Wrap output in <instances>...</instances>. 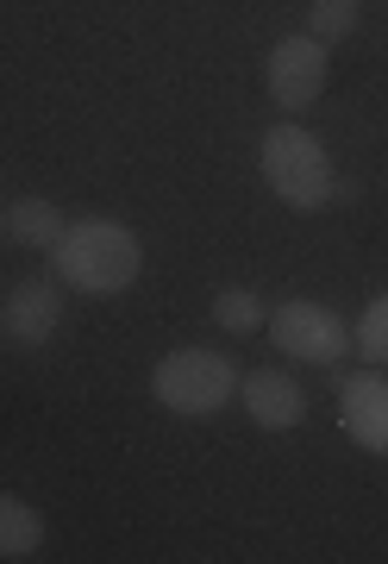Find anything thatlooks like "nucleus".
Segmentation results:
<instances>
[{"mask_svg":"<svg viewBox=\"0 0 388 564\" xmlns=\"http://www.w3.org/2000/svg\"><path fill=\"white\" fill-rule=\"evenodd\" d=\"M51 263H57V276L69 282V289H82V295H125L144 270V245H138V232L120 226V220H76V226H63Z\"/></svg>","mask_w":388,"mask_h":564,"instance_id":"nucleus-1","label":"nucleus"},{"mask_svg":"<svg viewBox=\"0 0 388 564\" xmlns=\"http://www.w3.org/2000/svg\"><path fill=\"white\" fill-rule=\"evenodd\" d=\"M232 395H239V370L207 345H176L151 364V402L169 408L176 421H213Z\"/></svg>","mask_w":388,"mask_h":564,"instance_id":"nucleus-2","label":"nucleus"},{"mask_svg":"<svg viewBox=\"0 0 388 564\" xmlns=\"http://www.w3.org/2000/svg\"><path fill=\"white\" fill-rule=\"evenodd\" d=\"M257 163H264V182L276 188V202H288L295 214H320V207L339 195V176H332L326 144L313 139L307 126H295V120L269 126L264 144H257Z\"/></svg>","mask_w":388,"mask_h":564,"instance_id":"nucleus-3","label":"nucleus"},{"mask_svg":"<svg viewBox=\"0 0 388 564\" xmlns=\"http://www.w3.org/2000/svg\"><path fill=\"white\" fill-rule=\"evenodd\" d=\"M269 339H276V351H288V358H301V364H339L345 345H351V326L339 321L332 307L288 295V302L269 314Z\"/></svg>","mask_w":388,"mask_h":564,"instance_id":"nucleus-4","label":"nucleus"},{"mask_svg":"<svg viewBox=\"0 0 388 564\" xmlns=\"http://www.w3.org/2000/svg\"><path fill=\"white\" fill-rule=\"evenodd\" d=\"M326 44L320 39H295V32H288V39H276L269 44V69H264V82H269V101L282 107L288 120H295V113H307V107L320 101V95H326Z\"/></svg>","mask_w":388,"mask_h":564,"instance_id":"nucleus-5","label":"nucleus"},{"mask_svg":"<svg viewBox=\"0 0 388 564\" xmlns=\"http://www.w3.org/2000/svg\"><path fill=\"white\" fill-rule=\"evenodd\" d=\"M339 426L351 445H364L369 458H388V377L369 364L339 383Z\"/></svg>","mask_w":388,"mask_h":564,"instance_id":"nucleus-6","label":"nucleus"},{"mask_svg":"<svg viewBox=\"0 0 388 564\" xmlns=\"http://www.w3.org/2000/svg\"><path fill=\"white\" fill-rule=\"evenodd\" d=\"M63 326V295H57V282H44V276H25L7 289V302H0V339L7 345H20V351H38L51 333Z\"/></svg>","mask_w":388,"mask_h":564,"instance_id":"nucleus-7","label":"nucleus"},{"mask_svg":"<svg viewBox=\"0 0 388 564\" xmlns=\"http://www.w3.org/2000/svg\"><path fill=\"white\" fill-rule=\"evenodd\" d=\"M239 395H245V414L264 433H288V426L307 421V395L288 370H251L245 383H239Z\"/></svg>","mask_w":388,"mask_h":564,"instance_id":"nucleus-8","label":"nucleus"},{"mask_svg":"<svg viewBox=\"0 0 388 564\" xmlns=\"http://www.w3.org/2000/svg\"><path fill=\"white\" fill-rule=\"evenodd\" d=\"M63 207L57 202H44V195H20V202L7 207V232L20 245H32V251H57V239H63Z\"/></svg>","mask_w":388,"mask_h":564,"instance_id":"nucleus-9","label":"nucleus"},{"mask_svg":"<svg viewBox=\"0 0 388 564\" xmlns=\"http://www.w3.org/2000/svg\"><path fill=\"white\" fill-rule=\"evenodd\" d=\"M38 545H44V514L0 489V558H13V564L38 558Z\"/></svg>","mask_w":388,"mask_h":564,"instance_id":"nucleus-10","label":"nucleus"},{"mask_svg":"<svg viewBox=\"0 0 388 564\" xmlns=\"http://www.w3.org/2000/svg\"><path fill=\"white\" fill-rule=\"evenodd\" d=\"M351 345H357V358L376 364V370L388 364V289L369 295V307L357 314V326H351Z\"/></svg>","mask_w":388,"mask_h":564,"instance_id":"nucleus-11","label":"nucleus"},{"mask_svg":"<svg viewBox=\"0 0 388 564\" xmlns=\"http://www.w3.org/2000/svg\"><path fill=\"white\" fill-rule=\"evenodd\" d=\"M357 32V0H307V39L345 44Z\"/></svg>","mask_w":388,"mask_h":564,"instance_id":"nucleus-12","label":"nucleus"},{"mask_svg":"<svg viewBox=\"0 0 388 564\" xmlns=\"http://www.w3.org/2000/svg\"><path fill=\"white\" fill-rule=\"evenodd\" d=\"M213 321H220L225 333H257V326H264V302H257L251 289H220V295H213Z\"/></svg>","mask_w":388,"mask_h":564,"instance_id":"nucleus-13","label":"nucleus"},{"mask_svg":"<svg viewBox=\"0 0 388 564\" xmlns=\"http://www.w3.org/2000/svg\"><path fill=\"white\" fill-rule=\"evenodd\" d=\"M0 232H7V214H0Z\"/></svg>","mask_w":388,"mask_h":564,"instance_id":"nucleus-14","label":"nucleus"}]
</instances>
